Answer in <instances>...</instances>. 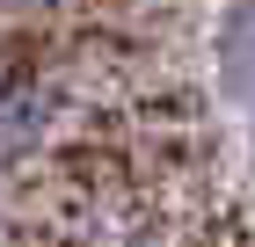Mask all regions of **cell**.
<instances>
[{"mask_svg": "<svg viewBox=\"0 0 255 247\" xmlns=\"http://www.w3.org/2000/svg\"><path fill=\"white\" fill-rule=\"evenodd\" d=\"M226 80H234L241 95H255V7L234 22V37H226Z\"/></svg>", "mask_w": 255, "mask_h": 247, "instance_id": "cell-1", "label": "cell"}]
</instances>
